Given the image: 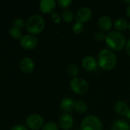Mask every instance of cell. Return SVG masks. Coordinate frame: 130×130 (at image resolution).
I'll list each match as a JSON object with an SVG mask.
<instances>
[{
  "instance_id": "4dcf8cb0",
  "label": "cell",
  "mask_w": 130,
  "mask_h": 130,
  "mask_svg": "<svg viewBox=\"0 0 130 130\" xmlns=\"http://www.w3.org/2000/svg\"><path fill=\"white\" fill-rule=\"evenodd\" d=\"M126 118L130 121V109L129 110V111H128V113H127V114H126Z\"/></svg>"
},
{
  "instance_id": "5b68a950",
  "label": "cell",
  "mask_w": 130,
  "mask_h": 130,
  "mask_svg": "<svg viewBox=\"0 0 130 130\" xmlns=\"http://www.w3.org/2000/svg\"><path fill=\"white\" fill-rule=\"evenodd\" d=\"M70 88L77 94H85L89 89L87 81L81 78H74L70 81Z\"/></svg>"
},
{
  "instance_id": "9c48e42d",
  "label": "cell",
  "mask_w": 130,
  "mask_h": 130,
  "mask_svg": "<svg viewBox=\"0 0 130 130\" xmlns=\"http://www.w3.org/2000/svg\"><path fill=\"white\" fill-rule=\"evenodd\" d=\"M59 125L64 130H70L74 125V118L69 113H64L59 119Z\"/></svg>"
},
{
  "instance_id": "7402d4cb",
  "label": "cell",
  "mask_w": 130,
  "mask_h": 130,
  "mask_svg": "<svg viewBox=\"0 0 130 130\" xmlns=\"http://www.w3.org/2000/svg\"><path fill=\"white\" fill-rule=\"evenodd\" d=\"M72 30L73 31L77 34H81L84 30V26L82 23H80V22H76L74 23V24L73 25L72 27Z\"/></svg>"
},
{
  "instance_id": "ac0fdd59",
  "label": "cell",
  "mask_w": 130,
  "mask_h": 130,
  "mask_svg": "<svg viewBox=\"0 0 130 130\" xmlns=\"http://www.w3.org/2000/svg\"><path fill=\"white\" fill-rule=\"evenodd\" d=\"M75 110L80 113H84L87 110V105L85 102L82 101H76L75 103Z\"/></svg>"
},
{
  "instance_id": "d4e9b609",
  "label": "cell",
  "mask_w": 130,
  "mask_h": 130,
  "mask_svg": "<svg viewBox=\"0 0 130 130\" xmlns=\"http://www.w3.org/2000/svg\"><path fill=\"white\" fill-rule=\"evenodd\" d=\"M13 24H14V27H16L18 28H20V27H21L24 26L25 21L21 18H15L13 20Z\"/></svg>"
},
{
  "instance_id": "484cf974",
  "label": "cell",
  "mask_w": 130,
  "mask_h": 130,
  "mask_svg": "<svg viewBox=\"0 0 130 130\" xmlns=\"http://www.w3.org/2000/svg\"><path fill=\"white\" fill-rule=\"evenodd\" d=\"M51 19H52V21H53L54 23L58 24V23H60L61 21V15H60L57 12L53 11V12L51 13Z\"/></svg>"
},
{
  "instance_id": "d6a6232c",
  "label": "cell",
  "mask_w": 130,
  "mask_h": 130,
  "mask_svg": "<svg viewBox=\"0 0 130 130\" xmlns=\"http://www.w3.org/2000/svg\"><path fill=\"white\" fill-rule=\"evenodd\" d=\"M129 30H130V24H129Z\"/></svg>"
},
{
  "instance_id": "4fadbf2b",
  "label": "cell",
  "mask_w": 130,
  "mask_h": 130,
  "mask_svg": "<svg viewBox=\"0 0 130 130\" xmlns=\"http://www.w3.org/2000/svg\"><path fill=\"white\" fill-rule=\"evenodd\" d=\"M112 25H113V22L109 16L107 15L102 16L98 21V26L103 32L109 31L111 29Z\"/></svg>"
},
{
  "instance_id": "603a6c76",
  "label": "cell",
  "mask_w": 130,
  "mask_h": 130,
  "mask_svg": "<svg viewBox=\"0 0 130 130\" xmlns=\"http://www.w3.org/2000/svg\"><path fill=\"white\" fill-rule=\"evenodd\" d=\"M42 130H58V126L53 122L47 123L42 127Z\"/></svg>"
},
{
  "instance_id": "52a82bcc",
  "label": "cell",
  "mask_w": 130,
  "mask_h": 130,
  "mask_svg": "<svg viewBox=\"0 0 130 130\" xmlns=\"http://www.w3.org/2000/svg\"><path fill=\"white\" fill-rule=\"evenodd\" d=\"M20 43H21V45L25 49H26V50H32L37 46L38 39L33 35L26 34V35H24V36H22L21 37Z\"/></svg>"
},
{
  "instance_id": "44dd1931",
  "label": "cell",
  "mask_w": 130,
  "mask_h": 130,
  "mask_svg": "<svg viewBox=\"0 0 130 130\" xmlns=\"http://www.w3.org/2000/svg\"><path fill=\"white\" fill-rule=\"evenodd\" d=\"M9 34L14 38H20L21 39V31L20 28H18L14 26L9 29Z\"/></svg>"
},
{
  "instance_id": "8fae6325",
  "label": "cell",
  "mask_w": 130,
  "mask_h": 130,
  "mask_svg": "<svg viewBox=\"0 0 130 130\" xmlns=\"http://www.w3.org/2000/svg\"><path fill=\"white\" fill-rule=\"evenodd\" d=\"M75 101L70 98H66L61 102V110L65 113H69L75 110Z\"/></svg>"
},
{
  "instance_id": "277c9868",
  "label": "cell",
  "mask_w": 130,
  "mask_h": 130,
  "mask_svg": "<svg viewBox=\"0 0 130 130\" xmlns=\"http://www.w3.org/2000/svg\"><path fill=\"white\" fill-rule=\"evenodd\" d=\"M80 130H103V124L96 116L90 115L83 120Z\"/></svg>"
},
{
  "instance_id": "7a4b0ae2",
  "label": "cell",
  "mask_w": 130,
  "mask_h": 130,
  "mask_svg": "<svg viewBox=\"0 0 130 130\" xmlns=\"http://www.w3.org/2000/svg\"><path fill=\"white\" fill-rule=\"evenodd\" d=\"M117 62V59L115 53L109 49H103L98 55L99 66L104 70L113 69Z\"/></svg>"
},
{
  "instance_id": "83f0119b",
  "label": "cell",
  "mask_w": 130,
  "mask_h": 130,
  "mask_svg": "<svg viewBox=\"0 0 130 130\" xmlns=\"http://www.w3.org/2000/svg\"><path fill=\"white\" fill-rule=\"evenodd\" d=\"M11 130H28L27 128L23 126V125H16V126H14Z\"/></svg>"
},
{
  "instance_id": "1f68e13d",
  "label": "cell",
  "mask_w": 130,
  "mask_h": 130,
  "mask_svg": "<svg viewBox=\"0 0 130 130\" xmlns=\"http://www.w3.org/2000/svg\"><path fill=\"white\" fill-rule=\"evenodd\" d=\"M125 2H126V3H128V4H129V5H130V1H128V0H126V1H125Z\"/></svg>"
},
{
  "instance_id": "e0dca14e",
  "label": "cell",
  "mask_w": 130,
  "mask_h": 130,
  "mask_svg": "<svg viewBox=\"0 0 130 130\" xmlns=\"http://www.w3.org/2000/svg\"><path fill=\"white\" fill-rule=\"evenodd\" d=\"M129 26V24L127 22V21H126L125 19L122 18H116L114 21V27L117 30L120 31H123L124 30H126Z\"/></svg>"
},
{
  "instance_id": "30bf717a",
  "label": "cell",
  "mask_w": 130,
  "mask_h": 130,
  "mask_svg": "<svg viewBox=\"0 0 130 130\" xmlns=\"http://www.w3.org/2000/svg\"><path fill=\"white\" fill-rule=\"evenodd\" d=\"M82 66L84 69L88 72L94 71L98 67V62L95 58L92 56H86L82 61Z\"/></svg>"
},
{
  "instance_id": "6da1fadb",
  "label": "cell",
  "mask_w": 130,
  "mask_h": 130,
  "mask_svg": "<svg viewBox=\"0 0 130 130\" xmlns=\"http://www.w3.org/2000/svg\"><path fill=\"white\" fill-rule=\"evenodd\" d=\"M106 43L110 50L120 51L126 43L125 36L119 31H111L106 35Z\"/></svg>"
},
{
  "instance_id": "9a60e30c",
  "label": "cell",
  "mask_w": 130,
  "mask_h": 130,
  "mask_svg": "<svg viewBox=\"0 0 130 130\" xmlns=\"http://www.w3.org/2000/svg\"><path fill=\"white\" fill-rule=\"evenodd\" d=\"M129 108L124 101H119L115 104V111L120 116H126Z\"/></svg>"
},
{
  "instance_id": "d6986e66",
  "label": "cell",
  "mask_w": 130,
  "mask_h": 130,
  "mask_svg": "<svg viewBox=\"0 0 130 130\" xmlns=\"http://www.w3.org/2000/svg\"><path fill=\"white\" fill-rule=\"evenodd\" d=\"M67 72L70 77L74 78H77V76L79 73V69L75 65H70L68 66V68L67 69Z\"/></svg>"
},
{
  "instance_id": "2e32d148",
  "label": "cell",
  "mask_w": 130,
  "mask_h": 130,
  "mask_svg": "<svg viewBox=\"0 0 130 130\" xmlns=\"http://www.w3.org/2000/svg\"><path fill=\"white\" fill-rule=\"evenodd\" d=\"M111 130H130V126L126 121L118 120L112 124Z\"/></svg>"
},
{
  "instance_id": "8992f818",
  "label": "cell",
  "mask_w": 130,
  "mask_h": 130,
  "mask_svg": "<svg viewBox=\"0 0 130 130\" xmlns=\"http://www.w3.org/2000/svg\"><path fill=\"white\" fill-rule=\"evenodd\" d=\"M25 123L31 129H38L43 126L44 119L39 114H31L27 117Z\"/></svg>"
},
{
  "instance_id": "5bb4252c",
  "label": "cell",
  "mask_w": 130,
  "mask_h": 130,
  "mask_svg": "<svg viewBox=\"0 0 130 130\" xmlns=\"http://www.w3.org/2000/svg\"><path fill=\"white\" fill-rule=\"evenodd\" d=\"M55 5L54 0H41L40 2V9L43 13H52L55 8Z\"/></svg>"
},
{
  "instance_id": "cb8c5ba5",
  "label": "cell",
  "mask_w": 130,
  "mask_h": 130,
  "mask_svg": "<svg viewBox=\"0 0 130 130\" xmlns=\"http://www.w3.org/2000/svg\"><path fill=\"white\" fill-rule=\"evenodd\" d=\"M72 2H73L71 0H59V1H57V4L62 8H68L72 4Z\"/></svg>"
},
{
  "instance_id": "f1b7e54d",
  "label": "cell",
  "mask_w": 130,
  "mask_h": 130,
  "mask_svg": "<svg viewBox=\"0 0 130 130\" xmlns=\"http://www.w3.org/2000/svg\"><path fill=\"white\" fill-rule=\"evenodd\" d=\"M125 47H126V51L127 54L130 56V39L126 42Z\"/></svg>"
},
{
  "instance_id": "3957f363",
  "label": "cell",
  "mask_w": 130,
  "mask_h": 130,
  "mask_svg": "<svg viewBox=\"0 0 130 130\" xmlns=\"http://www.w3.org/2000/svg\"><path fill=\"white\" fill-rule=\"evenodd\" d=\"M26 29L31 34H39L41 33L45 25L44 18L39 14H34L28 18L26 24Z\"/></svg>"
},
{
  "instance_id": "ffe728a7",
  "label": "cell",
  "mask_w": 130,
  "mask_h": 130,
  "mask_svg": "<svg viewBox=\"0 0 130 130\" xmlns=\"http://www.w3.org/2000/svg\"><path fill=\"white\" fill-rule=\"evenodd\" d=\"M62 18L67 23L71 22L74 20V13H73V11L71 10H70V9L65 10L62 14Z\"/></svg>"
},
{
  "instance_id": "ba28073f",
  "label": "cell",
  "mask_w": 130,
  "mask_h": 130,
  "mask_svg": "<svg viewBox=\"0 0 130 130\" xmlns=\"http://www.w3.org/2000/svg\"><path fill=\"white\" fill-rule=\"evenodd\" d=\"M91 17H92V11L90 8L87 7H83L80 8L76 14V19L77 22L82 24L90 21Z\"/></svg>"
},
{
  "instance_id": "f546056e",
  "label": "cell",
  "mask_w": 130,
  "mask_h": 130,
  "mask_svg": "<svg viewBox=\"0 0 130 130\" xmlns=\"http://www.w3.org/2000/svg\"><path fill=\"white\" fill-rule=\"evenodd\" d=\"M126 14H127L128 17L130 18V5H129L128 7L126 8Z\"/></svg>"
},
{
  "instance_id": "4316f807",
  "label": "cell",
  "mask_w": 130,
  "mask_h": 130,
  "mask_svg": "<svg viewBox=\"0 0 130 130\" xmlns=\"http://www.w3.org/2000/svg\"><path fill=\"white\" fill-rule=\"evenodd\" d=\"M94 37L97 41H103V40H104L106 39V36H105V34H103V31L97 32L95 34V35H94Z\"/></svg>"
},
{
  "instance_id": "7c38bea8",
  "label": "cell",
  "mask_w": 130,
  "mask_h": 130,
  "mask_svg": "<svg viewBox=\"0 0 130 130\" xmlns=\"http://www.w3.org/2000/svg\"><path fill=\"white\" fill-rule=\"evenodd\" d=\"M20 67L21 70L25 73L31 72L34 69V63L33 60L29 57H25L21 60Z\"/></svg>"
}]
</instances>
